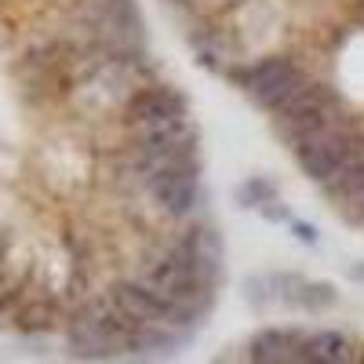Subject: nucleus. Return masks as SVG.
I'll return each mask as SVG.
<instances>
[{
	"label": "nucleus",
	"instance_id": "obj_1",
	"mask_svg": "<svg viewBox=\"0 0 364 364\" xmlns=\"http://www.w3.org/2000/svg\"><path fill=\"white\" fill-rule=\"evenodd\" d=\"M339 117H346L343 95L331 84L310 77V84L302 87L281 113H273V128H277V135L295 149L302 142H310L314 135H321L324 128H331Z\"/></svg>",
	"mask_w": 364,
	"mask_h": 364
},
{
	"label": "nucleus",
	"instance_id": "obj_2",
	"mask_svg": "<svg viewBox=\"0 0 364 364\" xmlns=\"http://www.w3.org/2000/svg\"><path fill=\"white\" fill-rule=\"evenodd\" d=\"M295 164L302 168V175H306L310 182H317V186H324V182L336 175L343 164L364 157V128L357 117H339L331 128H324L321 135H314L310 142H302L291 149Z\"/></svg>",
	"mask_w": 364,
	"mask_h": 364
},
{
	"label": "nucleus",
	"instance_id": "obj_3",
	"mask_svg": "<svg viewBox=\"0 0 364 364\" xmlns=\"http://www.w3.org/2000/svg\"><path fill=\"white\" fill-rule=\"evenodd\" d=\"M149 200V208L157 211L164 223H175V226H190L197 223V211H200V161L178 168L164 178H157L154 186L142 193Z\"/></svg>",
	"mask_w": 364,
	"mask_h": 364
},
{
	"label": "nucleus",
	"instance_id": "obj_4",
	"mask_svg": "<svg viewBox=\"0 0 364 364\" xmlns=\"http://www.w3.org/2000/svg\"><path fill=\"white\" fill-rule=\"evenodd\" d=\"M186 113H190V99L182 95L178 87H171L164 80H154L142 91H135L132 102L120 109L117 124H120V132H132V128H146V124H161V120L186 117Z\"/></svg>",
	"mask_w": 364,
	"mask_h": 364
},
{
	"label": "nucleus",
	"instance_id": "obj_5",
	"mask_svg": "<svg viewBox=\"0 0 364 364\" xmlns=\"http://www.w3.org/2000/svg\"><path fill=\"white\" fill-rule=\"evenodd\" d=\"M302 66L299 58L291 55H262L255 63H240V66H230L226 70V80L233 87H240L245 95H252V102H259L262 95H269L277 84H284L288 77H295Z\"/></svg>",
	"mask_w": 364,
	"mask_h": 364
},
{
	"label": "nucleus",
	"instance_id": "obj_6",
	"mask_svg": "<svg viewBox=\"0 0 364 364\" xmlns=\"http://www.w3.org/2000/svg\"><path fill=\"white\" fill-rule=\"evenodd\" d=\"M248 364H306L299 328H259L245 350Z\"/></svg>",
	"mask_w": 364,
	"mask_h": 364
},
{
	"label": "nucleus",
	"instance_id": "obj_7",
	"mask_svg": "<svg viewBox=\"0 0 364 364\" xmlns=\"http://www.w3.org/2000/svg\"><path fill=\"white\" fill-rule=\"evenodd\" d=\"M302 353L306 364H360V346H353V339L336 328L302 331Z\"/></svg>",
	"mask_w": 364,
	"mask_h": 364
},
{
	"label": "nucleus",
	"instance_id": "obj_8",
	"mask_svg": "<svg viewBox=\"0 0 364 364\" xmlns=\"http://www.w3.org/2000/svg\"><path fill=\"white\" fill-rule=\"evenodd\" d=\"M321 190H324V197H331L336 204H346V200L360 197V193H364V157H357V161L343 164L336 175H331V178L324 182Z\"/></svg>",
	"mask_w": 364,
	"mask_h": 364
},
{
	"label": "nucleus",
	"instance_id": "obj_9",
	"mask_svg": "<svg viewBox=\"0 0 364 364\" xmlns=\"http://www.w3.org/2000/svg\"><path fill=\"white\" fill-rule=\"evenodd\" d=\"M15 328L18 331H29V336H37V331H51L58 324V310L51 299H29L15 310Z\"/></svg>",
	"mask_w": 364,
	"mask_h": 364
},
{
	"label": "nucleus",
	"instance_id": "obj_10",
	"mask_svg": "<svg viewBox=\"0 0 364 364\" xmlns=\"http://www.w3.org/2000/svg\"><path fill=\"white\" fill-rule=\"evenodd\" d=\"M269 284H273V299H277V306L299 310L302 288H306V277H302V273H291V269H273V273H269Z\"/></svg>",
	"mask_w": 364,
	"mask_h": 364
},
{
	"label": "nucleus",
	"instance_id": "obj_11",
	"mask_svg": "<svg viewBox=\"0 0 364 364\" xmlns=\"http://www.w3.org/2000/svg\"><path fill=\"white\" fill-rule=\"evenodd\" d=\"M336 302H339L336 284H328V281H306V288H302V299H299V310L324 314V310L336 306Z\"/></svg>",
	"mask_w": 364,
	"mask_h": 364
},
{
	"label": "nucleus",
	"instance_id": "obj_12",
	"mask_svg": "<svg viewBox=\"0 0 364 364\" xmlns=\"http://www.w3.org/2000/svg\"><path fill=\"white\" fill-rule=\"evenodd\" d=\"M237 200L245 208H262L269 200H277V182L266 178V175H252L245 186H237Z\"/></svg>",
	"mask_w": 364,
	"mask_h": 364
},
{
	"label": "nucleus",
	"instance_id": "obj_13",
	"mask_svg": "<svg viewBox=\"0 0 364 364\" xmlns=\"http://www.w3.org/2000/svg\"><path fill=\"white\" fill-rule=\"evenodd\" d=\"M245 299L255 314L277 306V299H273V284H269V273H259V277H248L245 281Z\"/></svg>",
	"mask_w": 364,
	"mask_h": 364
},
{
	"label": "nucleus",
	"instance_id": "obj_14",
	"mask_svg": "<svg viewBox=\"0 0 364 364\" xmlns=\"http://www.w3.org/2000/svg\"><path fill=\"white\" fill-rule=\"evenodd\" d=\"M171 4H178L182 11H190L197 18H211V15L230 11L233 4H240V0H171Z\"/></svg>",
	"mask_w": 364,
	"mask_h": 364
},
{
	"label": "nucleus",
	"instance_id": "obj_15",
	"mask_svg": "<svg viewBox=\"0 0 364 364\" xmlns=\"http://www.w3.org/2000/svg\"><path fill=\"white\" fill-rule=\"evenodd\" d=\"M291 233L302 240V245H317V240H321L317 226H314V223H306V219H291Z\"/></svg>",
	"mask_w": 364,
	"mask_h": 364
},
{
	"label": "nucleus",
	"instance_id": "obj_16",
	"mask_svg": "<svg viewBox=\"0 0 364 364\" xmlns=\"http://www.w3.org/2000/svg\"><path fill=\"white\" fill-rule=\"evenodd\" d=\"M259 211H262V219H269V223H291V219H288V208H284L281 200H269V204H262Z\"/></svg>",
	"mask_w": 364,
	"mask_h": 364
},
{
	"label": "nucleus",
	"instance_id": "obj_17",
	"mask_svg": "<svg viewBox=\"0 0 364 364\" xmlns=\"http://www.w3.org/2000/svg\"><path fill=\"white\" fill-rule=\"evenodd\" d=\"M350 277H353V281H364V262H357V266H350Z\"/></svg>",
	"mask_w": 364,
	"mask_h": 364
},
{
	"label": "nucleus",
	"instance_id": "obj_18",
	"mask_svg": "<svg viewBox=\"0 0 364 364\" xmlns=\"http://www.w3.org/2000/svg\"><path fill=\"white\" fill-rule=\"evenodd\" d=\"M357 22H364V0H357Z\"/></svg>",
	"mask_w": 364,
	"mask_h": 364
},
{
	"label": "nucleus",
	"instance_id": "obj_19",
	"mask_svg": "<svg viewBox=\"0 0 364 364\" xmlns=\"http://www.w3.org/2000/svg\"><path fill=\"white\" fill-rule=\"evenodd\" d=\"M360 364H364V346H360Z\"/></svg>",
	"mask_w": 364,
	"mask_h": 364
}]
</instances>
